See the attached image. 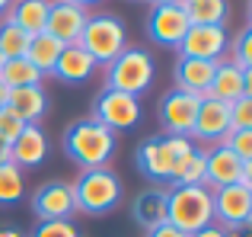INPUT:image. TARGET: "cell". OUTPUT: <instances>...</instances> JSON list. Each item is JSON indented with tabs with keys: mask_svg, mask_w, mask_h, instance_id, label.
Masks as SVG:
<instances>
[{
	"mask_svg": "<svg viewBox=\"0 0 252 237\" xmlns=\"http://www.w3.org/2000/svg\"><path fill=\"white\" fill-rule=\"evenodd\" d=\"M93 122L105 125V128L115 135V131L134 128L141 122V100L128 93H118V90H102L93 103Z\"/></svg>",
	"mask_w": 252,
	"mask_h": 237,
	"instance_id": "obj_7",
	"label": "cell"
},
{
	"mask_svg": "<svg viewBox=\"0 0 252 237\" xmlns=\"http://www.w3.org/2000/svg\"><path fill=\"white\" fill-rule=\"evenodd\" d=\"M3 163H10V144L0 138V167H3Z\"/></svg>",
	"mask_w": 252,
	"mask_h": 237,
	"instance_id": "obj_36",
	"label": "cell"
},
{
	"mask_svg": "<svg viewBox=\"0 0 252 237\" xmlns=\"http://www.w3.org/2000/svg\"><path fill=\"white\" fill-rule=\"evenodd\" d=\"M6 96H10V90H6L3 83H0V106H6Z\"/></svg>",
	"mask_w": 252,
	"mask_h": 237,
	"instance_id": "obj_41",
	"label": "cell"
},
{
	"mask_svg": "<svg viewBox=\"0 0 252 237\" xmlns=\"http://www.w3.org/2000/svg\"><path fill=\"white\" fill-rule=\"evenodd\" d=\"M86 19H90V13H86L83 6L64 3V0H51L48 19H45V32L55 36L61 45H77V39H80Z\"/></svg>",
	"mask_w": 252,
	"mask_h": 237,
	"instance_id": "obj_12",
	"label": "cell"
},
{
	"mask_svg": "<svg viewBox=\"0 0 252 237\" xmlns=\"http://www.w3.org/2000/svg\"><path fill=\"white\" fill-rule=\"evenodd\" d=\"M227 237H252V234H249V225H246V228H233V231H227Z\"/></svg>",
	"mask_w": 252,
	"mask_h": 237,
	"instance_id": "obj_37",
	"label": "cell"
},
{
	"mask_svg": "<svg viewBox=\"0 0 252 237\" xmlns=\"http://www.w3.org/2000/svg\"><path fill=\"white\" fill-rule=\"evenodd\" d=\"M227 135H230V103L204 96V100L198 103L191 141H223Z\"/></svg>",
	"mask_w": 252,
	"mask_h": 237,
	"instance_id": "obj_14",
	"label": "cell"
},
{
	"mask_svg": "<svg viewBox=\"0 0 252 237\" xmlns=\"http://www.w3.org/2000/svg\"><path fill=\"white\" fill-rule=\"evenodd\" d=\"M45 74L38 68H32L26 58H10L0 64V83L6 90H19V87H42Z\"/></svg>",
	"mask_w": 252,
	"mask_h": 237,
	"instance_id": "obj_25",
	"label": "cell"
},
{
	"mask_svg": "<svg viewBox=\"0 0 252 237\" xmlns=\"http://www.w3.org/2000/svg\"><path fill=\"white\" fill-rule=\"evenodd\" d=\"M191 237H227V231H223L220 225H208V228H201L198 234H191Z\"/></svg>",
	"mask_w": 252,
	"mask_h": 237,
	"instance_id": "obj_35",
	"label": "cell"
},
{
	"mask_svg": "<svg viewBox=\"0 0 252 237\" xmlns=\"http://www.w3.org/2000/svg\"><path fill=\"white\" fill-rule=\"evenodd\" d=\"M233 68L240 71H252V26H243L233 39Z\"/></svg>",
	"mask_w": 252,
	"mask_h": 237,
	"instance_id": "obj_29",
	"label": "cell"
},
{
	"mask_svg": "<svg viewBox=\"0 0 252 237\" xmlns=\"http://www.w3.org/2000/svg\"><path fill=\"white\" fill-rule=\"evenodd\" d=\"M166 225L182 234H198L201 228L214 225V205H211L208 186H172L166 193Z\"/></svg>",
	"mask_w": 252,
	"mask_h": 237,
	"instance_id": "obj_2",
	"label": "cell"
},
{
	"mask_svg": "<svg viewBox=\"0 0 252 237\" xmlns=\"http://www.w3.org/2000/svg\"><path fill=\"white\" fill-rule=\"evenodd\" d=\"M195 151L191 138H172V135H157L147 141L137 144V167L144 176L157 183H172L176 180V170L185 157Z\"/></svg>",
	"mask_w": 252,
	"mask_h": 237,
	"instance_id": "obj_3",
	"label": "cell"
},
{
	"mask_svg": "<svg viewBox=\"0 0 252 237\" xmlns=\"http://www.w3.org/2000/svg\"><path fill=\"white\" fill-rule=\"evenodd\" d=\"M77 212L83 215H109L122 202V180L109 167L80 170V180L74 183Z\"/></svg>",
	"mask_w": 252,
	"mask_h": 237,
	"instance_id": "obj_5",
	"label": "cell"
},
{
	"mask_svg": "<svg viewBox=\"0 0 252 237\" xmlns=\"http://www.w3.org/2000/svg\"><path fill=\"white\" fill-rule=\"evenodd\" d=\"M147 237H189V234L176 231L172 225H160V228H154V231H147Z\"/></svg>",
	"mask_w": 252,
	"mask_h": 237,
	"instance_id": "obj_34",
	"label": "cell"
},
{
	"mask_svg": "<svg viewBox=\"0 0 252 237\" xmlns=\"http://www.w3.org/2000/svg\"><path fill=\"white\" fill-rule=\"evenodd\" d=\"M64 154L77 163L80 170H99L109 167V160L115 157V135L105 125L93 122V118H80V122L64 128Z\"/></svg>",
	"mask_w": 252,
	"mask_h": 237,
	"instance_id": "obj_1",
	"label": "cell"
},
{
	"mask_svg": "<svg viewBox=\"0 0 252 237\" xmlns=\"http://www.w3.org/2000/svg\"><path fill=\"white\" fill-rule=\"evenodd\" d=\"M147 32L154 42L166 45V48H179L182 36L189 32V19H185L179 3H166V6H154L147 19Z\"/></svg>",
	"mask_w": 252,
	"mask_h": 237,
	"instance_id": "obj_15",
	"label": "cell"
},
{
	"mask_svg": "<svg viewBox=\"0 0 252 237\" xmlns=\"http://www.w3.org/2000/svg\"><path fill=\"white\" fill-rule=\"evenodd\" d=\"M246 163L249 160H240L227 144H214V148L204 154V186L220 189V186H233V183H240Z\"/></svg>",
	"mask_w": 252,
	"mask_h": 237,
	"instance_id": "obj_13",
	"label": "cell"
},
{
	"mask_svg": "<svg viewBox=\"0 0 252 237\" xmlns=\"http://www.w3.org/2000/svg\"><path fill=\"white\" fill-rule=\"evenodd\" d=\"M214 61H198V58H179L176 61V90L204 100L211 87V77H214Z\"/></svg>",
	"mask_w": 252,
	"mask_h": 237,
	"instance_id": "obj_18",
	"label": "cell"
},
{
	"mask_svg": "<svg viewBox=\"0 0 252 237\" xmlns=\"http://www.w3.org/2000/svg\"><path fill=\"white\" fill-rule=\"evenodd\" d=\"M227 26H189L179 42V58H198V61H220L227 51Z\"/></svg>",
	"mask_w": 252,
	"mask_h": 237,
	"instance_id": "obj_10",
	"label": "cell"
},
{
	"mask_svg": "<svg viewBox=\"0 0 252 237\" xmlns=\"http://www.w3.org/2000/svg\"><path fill=\"white\" fill-rule=\"evenodd\" d=\"M6 106L23 118L26 125H38V118L48 109V93L42 87H19V90H10Z\"/></svg>",
	"mask_w": 252,
	"mask_h": 237,
	"instance_id": "obj_20",
	"label": "cell"
},
{
	"mask_svg": "<svg viewBox=\"0 0 252 237\" xmlns=\"http://www.w3.org/2000/svg\"><path fill=\"white\" fill-rule=\"evenodd\" d=\"M77 45H80L96 64H112L125 48H128V29H125V23L118 16L99 13V16L86 19Z\"/></svg>",
	"mask_w": 252,
	"mask_h": 237,
	"instance_id": "obj_4",
	"label": "cell"
},
{
	"mask_svg": "<svg viewBox=\"0 0 252 237\" xmlns=\"http://www.w3.org/2000/svg\"><path fill=\"white\" fill-rule=\"evenodd\" d=\"M29 39L32 36H26L16 23H10L6 16L0 19V58H3V61H10V58H26Z\"/></svg>",
	"mask_w": 252,
	"mask_h": 237,
	"instance_id": "obj_26",
	"label": "cell"
},
{
	"mask_svg": "<svg viewBox=\"0 0 252 237\" xmlns=\"http://www.w3.org/2000/svg\"><path fill=\"white\" fill-rule=\"evenodd\" d=\"M172 186H204V151H191L176 170Z\"/></svg>",
	"mask_w": 252,
	"mask_h": 237,
	"instance_id": "obj_27",
	"label": "cell"
},
{
	"mask_svg": "<svg viewBox=\"0 0 252 237\" xmlns=\"http://www.w3.org/2000/svg\"><path fill=\"white\" fill-rule=\"evenodd\" d=\"M29 237H80L74 221H38Z\"/></svg>",
	"mask_w": 252,
	"mask_h": 237,
	"instance_id": "obj_31",
	"label": "cell"
},
{
	"mask_svg": "<svg viewBox=\"0 0 252 237\" xmlns=\"http://www.w3.org/2000/svg\"><path fill=\"white\" fill-rule=\"evenodd\" d=\"M48 157V138L38 125H26L16 141H10V163L13 167H42Z\"/></svg>",
	"mask_w": 252,
	"mask_h": 237,
	"instance_id": "obj_17",
	"label": "cell"
},
{
	"mask_svg": "<svg viewBox=\"0 0 252 237\" xmlns=\"http://www.w3.org/2000/svg\"><path fill=\"white\" fill-rule=\"evenodd\" d=\"M48 6L51 0H13V6L6 10V19L16 23L26 36H38V32H45Z\"/></svg>",
	"mask_w": 252,
	"mask_h": 237,
	"instance_id": "obj_22",
	"label": "cell"
},
{
	"mask_svg": "<svg viewBox=\"0 0 252 237\" xmlns=\"http://www.w3.org/2000/svg\"><path fill=\"white\" fill-rule=\"evenodd\" d=\"M189 26H227L230 0H179Z\"/></svg>",
	"mask_w": 252,
	"mask_h": 237,
	"instance_id": "obj_23",
	"label": "cell"
},
{
	"mask_svg": "<svg viewBox=\"0 0 252 237\" xmlns=\"http://www.w3.org/2000/svg\"><path fill=\"white\" fill-rule=\"evenodd\" d=\"M0 64H3V58H0Z\"/></svg>",
	"mask_w": 252,
	"mask_h": 237,
	"instance_id": "obj_43",
	"label": "cell"
},
{
	"mask_svg": "<svg viewBox=\"0 0 252 237\" xmlns=\"http://www.w3.org/2000/svg\"><path fill=\"white\" fill-rule=\"evenodd\" d=\"M23 128H26V122H23V118L13 113L10 106H0V138H3L6 144H10V141H16Z\"/></svg>",
	"mask_w": 252,
	"mask_h": 237,
	"instance_id": "obj_32",
	"label": "cell"
},
{
	"mask_svg": "<svg viewBox=\"0 0 252 237\" xmlns=\"http://www.w3.org/2000/svg\"><path fill=\"white\" fill-rule=\"evenodd\" d=\"M64 3H74V6H83V10H86V6L99 3V0H64Z\"/></svg>",
	"mask_w": 252,
	"mask_h": 237,
	"instance_id": "obj_39",
	"label": "cell"
},
{
	"mask_svg": "<svg viewBox=\"0 0 252 237\" xmlns=\"http://www.w3.org/2000/svg\"><path fill=\"white\" fill-rule=\"evenodd\" d=\"M208 96L220 103H236L240 96H252V71H240L230 61H217Z\"/></svg>",
	"mask_w": 252,
	"mask_h": 237,
	"instance_id": "obj_16",
	"label": "cell"
},
{
	"mask_svg": "<svg viewBox=\"0 0 252 237\" xmlns=\"http://www.w3.org/2000/svg\"><path fill=\"white\" fill-rule=\"evenodd\" d=\"M211 205H214V221H220L223 231L233 228H246L252 221V189L240 186H220L211 193Z\"/></svg>",
	"mask_w": 252,
	"mask_h": 237,
	"instance_id": "obj_9",
	"label": "cell"
},
{
	"mask_svg": "<svg viewBox=\"0 0 252 237\" xmlns=\"http://www.w3.org/2000/svg\"><path fill=\"white\" fill-rule=\"evenodd\" d=\"M154 6H166V3H179V0H150Z\"/></svg>",
	"mask_w": 252,
	"mask_h": 237,
	"instance_id": "obj_42",
	"label": "cell"
},
{
	"mask_svg": "<svg viewBox=\"0 0 252 237\" xmlns=\"http://www.w3.org/2000/svg\"><path fill=\"white\" fill-rule=\"evenodd\" d=\"M252 128V96H240L230 103V131H249Z\"/></svg>",
	"mask_w": 252,
	"mask_h": 237,
	"instance_id": "obj_30",
	"label": "cell"
},
{
	"mask_svg": "<svg viewBox=\"0 0 252 237\" xmlns=\"http://www.w3.org/2000/svg\"><path fill=\"white\" fill-rule=\"evenodd\" d=\"M220 144H227L240 160H252V128L249 131H230Z\"/></svg>",
	"mask_w": 252,
	"mask_h": 237,
	"instance_id": "obj_33",
	"label": "cell"
},
{
	"mask_svg": "<svg viewBox=\"0 0 252 237\" xmlns=\"http://www.w3.org/2000/svg\"><path fill=\"white\" fill-rule=\"evenodd\" d=\"M10 6H13V0H0V19L6 16V10H10Z\"/></svg>",
	"mask_w": 252,
	"mask_h": 237,
	"instance_id": "obj_40",
	"label": "cell"
},
{
	"mask_svg": "<svg viewBox=\"0 0 252 237\" xmlns=\"http://www.w3.org/2000/svg\"><path fill=\"white\" fill-rule=\"evenodd\" d=\"M198 103L195 96L182 93V90H169L160 100V122L163 131L172 138H191V128H195V116H198Z\"/></svg>",
	"mask_w": 252,
	"mask_h": 237,
	"instance_id": "obj_11",
	"label": "cell"
},
{
	"mask_svg": "<svg viewBox=\"0 0 252 237\" xmlns=\"http://www.w3.org/2000/svg\"><path fill=\"white\" fill-rule=\"evenodd\" d=\"M64 45L58 42L55 36H48V32H38V36L29 39V48H26V61L32 64V68H38L42 74H51L58 64V55H61Z\"/></svg>",
	"mask_w": 252,
	"mask_h": 237,
	"instance_id": "obj_24",
	"label": "cell"
},
{
	"mask_svg": "<svg viewBox=\"0 0 252 237\" xmlns=\"http://www.w3.org/2000/svg\"><path fill=\"white\" fill-rule=\"evenodd\" d=\"M154 83V58L144 48H125L112 64H105V87L128 96H141Z\"/></svg>",
	"mask_w": 252,
	"mask_h": 237,
	"instance_id": "obj_6",
	"label": "cell"
},
{
	"mask_svg": "<svg viewBox=\"0 0 252 237\" xmlns=\"http://www.w3.org/2000/svg\"><path fill=\"white\" fill-rule=\"evenodd\" d=\"M23 199V170L3 163L0 167V205H16Z\"/></svg>",
	"mask_w": 252,
	"mask_h": 237,
	"instance_id": "obj_28",
	"label": "cell"
},
{
	"mask_svg": "<svg viewBox=\"0 0 252 237\" xmlns=\"http://www.w3.org/2000/svg\"><path fill=\"white\" fill-rule=\"evenodd\" d=\"M0 237H26V234L16 231V228H0Z\"/></svg>",
	"mask_w": 252,
	"mask_h": 237,
	"instance_id": "obj_38",
	"label": "cell"
},
{
	"mask_svg": "<svg viewBox=\"0 0 252 237\" xmlns=\"http://www.w3.org/2000/svg\"><path fill=\"white\" fill-rule=\"evenodd\" d=\"M74 212H77L74 183L51 180V183H42L32 196V215L38 221H70Z\"/></svg>",
	"mask_w": 252,
	"mask_h": 237,
	"instance_id": "obj_8",
	"label": "cell"
},
{
	"mask_svg": "<svg viewBox=\"0 0 252 237\" xmlns=\"http://www.w3.org/2000/svg\"><path fill=\"white\" fill-rule=\"evenodd\" d=\"M96 68L99 64L86 55L80 45H64L51 74H55L58 80H64V83H86L93 74H96Z\"/></svg>",
	"mask_w": 252,
	"mask_h": 237,
	"instance_id": "obj_19",
	"label": "cell"
},
{
	"mask_svg": "<svg viewBox=\"0 0 252 237\" xmlns=\"http://www.w3.org/2000/svg\"><path fill=\"white\" fill-rule=\"evenodd\" d=\"M134 221L144 231H154V228L166 225V193L163 189H147V193H137L134 205H131Z\"/></svg>",
	"mask_w": 252,
	"mask_h": 237,
	"instance_id": "obj_21",
	"label": "cell"
}]
</instances>
